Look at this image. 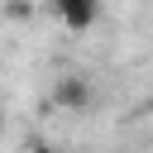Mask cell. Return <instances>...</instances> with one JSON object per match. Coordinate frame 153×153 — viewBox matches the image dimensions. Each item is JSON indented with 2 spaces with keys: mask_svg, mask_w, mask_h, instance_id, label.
Segmentation results:
<instances>
[{
  "mask_svg": "<svg viewBox=\"0 0 153 153\" xmlns=\"http://www.w3.org/2000/svg\"><path fill=\"white\" fill-rule=\"evenodd\" d=\"M48 5H53V10L62 14V24H67V29H76V33H81V29H91V24H96V14H100V0H48Z\"/></svg>",
  "mask_w": 153,
  "mask_h": 153,
  "instance_id": "1",
  "label": "cell"
},
{
  "mask_svg": "<svg viewBox=\"0 0 153 153\" xmlns=\"http://www.w3.org/2000/svg\"><path fill=\"white\" fill-rule=\"evenodd\" d=\"M33 153H57V148L53 143H33Z\"/></svg>",
  "mask_w": 153,
  "mask_h": 153,
  "instance_id": "4",
  "label": "cell"
},
{
  "mask_svg": "<svg viewBox=\"0 0 153 153\" xmlns=\"http://www.w3.org/2000/svg\"><path fill=\"white\" fill-rule=\"evenodd\" d=\"M0 129H5V110H0Z\"/></svg>",
  "mask_w": 153,
  "mask_h": 153,
  "instance_id": "5",
  "label": "cell"
},
{
  "mask_svg": "<svg viewBox=\"0 0 153 153\" xmlns=\"http://www.w3.org/2000/svg\"><path fill=\"white\" fill-rule=\"evenodd\" d=\"M53 96H57L62 110H86V105H91V81L76 76V72H72V76H57V91H53Z\"/></svg>",
  "mask_w": 153,
  "mask_h": 153,
  "instance_id": "2",
  "label": "cell"
},
{
  "mask_svg": "<svg viewBox=\"0 0 153 153\" xmlns=\"http://www.w3.org/2000/svg\"><path fill=\"white\" fill-rule=\"evenodd\" d=\"M5 10H10V14H14V19H24V14H29V5H24V0H10V5H5Z\"/></svg>",
  "mask_w": 153,
  "mask_h": 153,
  "instance_id": "3",
  "label": "cell"
}]
</instances>
